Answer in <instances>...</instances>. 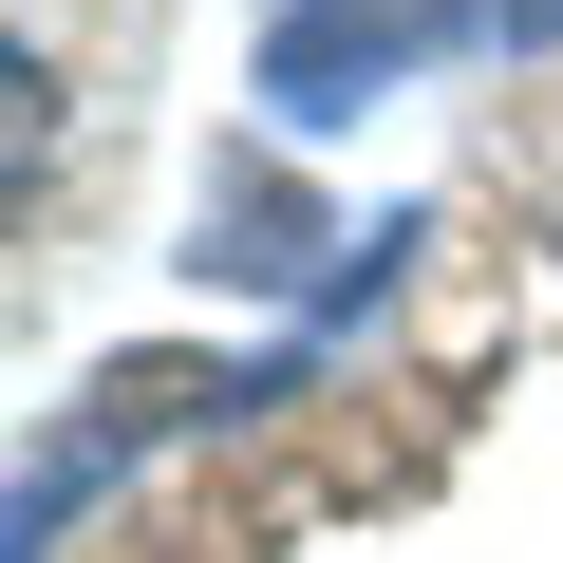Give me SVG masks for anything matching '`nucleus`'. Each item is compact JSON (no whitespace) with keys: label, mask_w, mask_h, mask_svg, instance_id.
Returning a JSON list of instances; mask_svg holds the SVG:
<instances>
[{"label":"nucleus","mask_w":563,"mask_h":563,"mask_svg":"<svg viewBox=\"0 0 563 563\" xmlns=\"http://www.w3.org/2000/svg\"><path fill=\"white\" fill-rule=\"evenodd\" d=\"M470 38H563V0H451Z\"/></svg>","instance_id":"nucleus-1"}]
</instances>
